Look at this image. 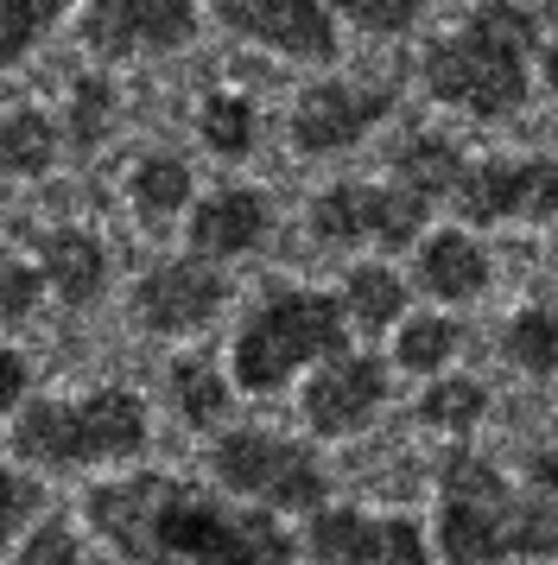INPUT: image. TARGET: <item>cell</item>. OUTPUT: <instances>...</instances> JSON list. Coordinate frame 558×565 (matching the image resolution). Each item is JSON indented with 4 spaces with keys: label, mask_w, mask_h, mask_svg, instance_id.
Segmentation results:
<instances>
[{
    "label": "cell",
    "mask_w": 558,
    "mask_h": 565,
    "mask_svg": "<svg viewBox=\"0 0 558 565\" xmlns=\"http://www.w3.org/2000/svg\"><path fill=\"white\" fill-rule=\"evenodd\" d=\"M89 527L121 553V565H292L299 553L273 514L228 509L159 470L96 483Z\"/></svg>",
    "instance_id": "cell-1"
},
{
    "label": "cell",
    "mask_w": 558,
    "mask_h": 565,
    "mask_svg": "<svg viewBox=\"0 0 558 565\" xmlns=\"http://www.w3.org/2000/svg\"><path fill=\"white\" fill-rule=\"evenodd\" d=\"M539 32V13L527 7H476L470 26L438 39L426 52V83L438 103H457L495 121L527 103V45Z\"/></svg>",
    "instance_id": "cell-2"
},
{
    "label": "cell",
    "mask_w": 558,
    "mask_h": 565,
    "mask_svg": "<svg viewBox=\"0 0 558 565\" xmlns=\"http://www.w3.org/2000/svg\"><path fill=\"white\" fill-rule=\"evenodd\" d=\"M343 306L318 286H286L254 311L235 337V382L248 394H273L299 375L304 362L343 356Z\"/></svg>",
    "instance_id": "cell-3"
},
{
    "label": "cell",
    "mask_w": 558,
    "mask_h": 565,
    "mask_svg": "<svg viewBox=\"0 0 558 565\" xmlns=\"http://www.w3.org/2000/svg\"><path fill=\"white\" fill-rule=\"evenodd\" d=\"M13 445L25 458L57 463V470L108 463L147 445V407L127 387H96L83 401H32L13 419Z\"/></svg>",
    "instance_id": "cell-4"
},
{
    "label": "cell",
    "mask_w": 558,
    "mask_h": 565,
    "mask_svg": "<svg viewBox=\"0 0 558 565\" xmlns=\"http://www.w3.org/2000/svg\"><path fill=\"white\" fill-rule=\"evenodd\" d=\"M210 470L216 483L235 495H260L267 509H318L324 489V463L311 458V445L273 433H223L210 445Z\"/></svg>",
    "instance_id": "cell-5"
},
{
    "label": "cell",
    "mask_w": 558,
    "mask_h": 565,
    "mask_svg": "<svg viewBox=\"0 0 558 565\" xmlns=\"http://www.w3.org/2000/svg\"><path fill=\"white\" fill-rule=\"evenodd\" d=\"M426 198H412L406 184H330L311 204V235L330 248H350V242H387L406 248L412 235L426 230Z\"/></svg>",
    "instance_id": "cell-6"
},
{
    "label": "cell",
    "mask_w": 558,
    "mask_h": 565,
    "mask_svg": "<svg viewBox=\"0 0 558 565\" xmlns=\"http://www.w3.org/2000/svg\"><path fill=\"white\" fill-rule=\"evenodd\" d=\"M304 553L318 565H431V546L412 521H375L355 509H318L304 527Z\"/></svg>",
    "instance_id": "cell-7"
},
{
    "label": "cell",
    "mask_w": 558,
    "mask_h": 565,
    "mask_svg": "<svg viewBox=\"0 0 558 565\" xmlns=\"http://www.w3.org/2000/svg\"><path fill=\"white\" fill-rule=\"evenodd\" d=\"M457 210L470 223L558 216V159H482L457 184Z\"/></svg>",
    "instance_id": "cell-8"
},
{
    "label": "cell",
    "mask_w": 558,
    "mask_h": 565,
    "mask_svg": "<svg viewBox=\"0 0 558 565\" xmlns=\"http://www.w3.org/2000/svg\"><path fill=\"white\" fill-rule=\"evenodd\" d=\"M387 115H394L387 83H311L292 108V140L299 153H343Z\"/></svg>",
    "instance_id": "cell-9"
},
{
    "label": "cell",
    "mask_w": 558,
    "mask_h": 565,
    "mask_svg": "<svg viewBox=\"0 0 558 565\" xmlns=\"http://www.w3.org/2000/svg\"><path fill=\"white\" fill-rule=\"evenodd\" d=\"M223 299H228V280L210 260H165L133 286V318L159 337H184V331H203L223 311Z\"/></svg>",
    "instance_id": "cell-10"
},
{
    "label": "cell",
    "mask_w": 558,
    "mask_h": 565,
    "mask_svg": "<svg viewBox=\"0 0 558 565\" xmlns=\"http://www.w3.org/2000/svg\"><path fill=\"white\" fill-rule=\"evenodd\" d=\"M216 20L242 39H260L267 52L304 57V64L336 57V13L318 0H223Z\"/></svg>",
    "instance_id": "cell-11"
},
{
    "label": "cell",
    "mask_w": 558,
    "mask_h": 565,
    "mask_svg": "<svg viewBox=\"0 0 558 565\" xmlns=\"http://www.w3.org/2000/svg\"><path fill=\"white\" fill-rule=\"evenodd\" d=\"M191 32H197V7H184V0H96V7H83V39L101 57L172 52Z\"/></svg>",
    "instance_id": "cell-12"
},
{
    "label": "cell",
    "mask_w": 558,
    "mask_h": 565,
    "mask_svg": "<svg viewBox=\"0 0 558 565\" xmlns=\"http://www.w3.org/2000/svg\"><path fill=\"white\" fill-rule=\"evenodd\" d=\"M380 401H387V369L375 356H330L304 387V419H311V433L343 438L362 433L380 413Z\"/></svg>",
    "instance_id": "cell-13"
},
{
    "label": "cell",
    "mask_w": 558,
    "mask_h": 565,
    "mask_svg": "<svg viewBox=\"0 0 558 565\" xmlns=\"http://www.w3.org/2000/svg\"><path fill=\"white\" fill-rule=\"evenodd\" d=\"M267 242V198L254 184H223L191 210V248L197 260H235Z\"/></svg>",
    "instance_id": "cell-14"
},
{
    "label": "cell",
    "mask_w": 558,
    "mask_h": 565,
    "mask_svg": "<svg viewBox=\"0 0 558 565\" xmlns=\"http://www.w3.org/2000/svg\"><path fill=\"white\" fill-rule=\"evenodd\" d=\"M39 274L64 306H96V292L108 286V255L89 230H51L39 248Z\"/></svg>",
    "instance_id": "cell-15"
},
{
    "label": "cell",
    "mask_w": 558,
    "mask_h": 565,
    "mask_svg": "<svg viewBox=\"0 0 558 565\" xmlns=\"http://www.w3.org/2000/svg\"><path fill=\"white\" fill-rule=\"evenodd\" d=\"M521 502V495H514ZM507 509H470V502H444L438 509V559L444 565H502L514 546H507Z\"/></svg>",
    "instance_id": "cell-16"
},
{
    "label": "cell",
    "mask_w": 558,
    "mask_h": 565,
    "mask_svg": "<svg viewBox=\"0 0 558 565\" xmlns=\"http://www.w3.org/2000/svg\"><path fill=\"white\" fill-rule=\"evenodd\" d=\"M419 280L438 292V299H476L482 286H489V255H482V242H470L463 230H438L419 242Z\"/></svg>",
    "instance_id": "cell-17"
},
{
    "label": "cell",
    "mask_w": 558,
    "mask_h": 565,
    "mask_svg": "<svg viewBox=\"0 0 558 565\" xmlns=\"http://www.w3.org/2000/svg\"><path fill=\"white\" fill-rule=\"evenodd\" d=\"M463 153H457L451 140H438V134H412L400 153H394V184H406L412 198H457V184H463Z\"/></svg>",
    "instance_id": "cell-18"
},
{
    "label": "cell",
    "mask_w": 558,
    "mask_h": 565,
    "mask_svg": "<svg viewBox=\"0 0 558 565\" xmlns=\"http://www.w3.org/2000/svg\"><path fill=\"white\" fill-rule=\"evenodd\" d=\"M51 159H57V121L39 108H13L0 121V172L39 179V172H51Z\"/></svg>",
    "instance_id": "cell-19"
},
{
    "label": "cell",
    "mask_w": 558,
    "mask_h": 565,
    "mask_svg": "<svg viewBox=\"0 0 558 565\" xmlns=\"http://www.w3.org/2000/svg\"><path fill=\"white\" fill-rule=\"evenodd\" d=\"M343 311H350L362 331H387L406 311V286L394 267H355L350 286H343Z\"/></svg>",
    "instance_id": "cell-20"
},
{
    "label": "cell",
    "mask_w": 558,
    "mask_h": 565,
    "mask_svg": "<svg viewBox=\"0 0 558 565\" xmlns=\"http://www.w3.org/2000/svg\"><path fill=\"white\" fill-rule=\"evenodd\" d=\"M133 204L152 210V216H172V210L191 204V166L172 153H152L133 166Z\"/></svg>",
    "instance_id": "cell-21"
},
{
    "label": "cell",
    "mask_w": 558,
    "mask_h": 565,
    "mask_svg": "<svg viewBox=\"0 0 558 565\" xmlns=\"http://www.w3.org/2000/svg\"><path fill=\"white\" fill-rule=\"evenodd\" d=\"M489 407V394L476 382H463V375H444V382L426 387V401H419V419L438 426V433H470Z\"/></svg>",
    "instance_id": "cell-22"
},
{
    "label": "cell",
    "mask_w": 558,
    "mask_h": 565,
    "mask_svg": "<svg viewBox=\"0 0 558 565\" xmlns=\"http://www.w3.org/2000/svg\"><path fill=\"white\" fill-rule=\"evenodd\" d=\"M197 134L210 140V153L242 159V153H254V108L242 96H210L197 108Z\"/></svg>",
    "instance_id": "cell-23"
},
{
    "label": "cell",
    "mask_w": 558,
    "mask_h": 565,
    "mask_svg": "<svg viewBox=\"0 0 558 565\" xmlns=\"http://www.w3.org/2000/svg\"><path fill=\"white\" fill-rule=\"evenodd\" d=\"M507 362L527 375H552L558 369V311H521L507 324Z\"/></svg>",
    "instance_id": "cell-24"
},
{
    "label": "cell",
    "mask_w": 558,
    "mask_h": 565,
    "mask_svg": "<svg viewBox=\"0 0 558 565\" xmlns=\"http://www.w3.org/2000/svg\"><path fill=\"white\" fill-rule=\"evenodd\" d=\"M172 401L191 426H216L223 407H228V387H223V375L203 369V362H172Z\"/></svg>",
    "instance_id": "cell-25"
},
{
    "label": "cell",
    "mask_w": 558,
    "mask_h": 565,
    "mask_svg": "<svg viewBox=\"0 0 558 565\" xmlns=\"http://www.w3.org/2000/svg\"><path fill=\"white\" fill-rule=\"evenodd\" d=\"M507 546L527 559H558V502L546 495H521L507 514Z\"/></svg>",
    "instance_id": "cell-26"
},
{
    "label": "cell",
    "mask_w": 558,
    "mask_h": 565,
    "mask_svg": "<svg viewBox=\"0 0 558 565\" xmlns=\"http://www.w3.org/2000/svg\"><path fill=\"white\" fill-rule=\"evenodd\" d=\"M451 350H457V324L431 311V318H412V324L400 331V350H394V356H400V369L431 375V369H444V362H451Z\"/></svg>",
    "instance_id": "cell-27"
},
{
    "label": "cell",
    "mask_w": 558,
    "mask_h": 565,
    "mask_svg": "<svg viewBox=\"0 0 558 565\" xmlns=\"http://www.w3.org/2000/svg\"><path fill=\"white\" fill-rule=\"evenodd\" d=\"M57 0H0V64H13L39 45V32L57 20Z\"/></svg>",
    "instance_id": "cell-28"
},
{
    "label": "cell",
    "mask_w": 558,
    "mask_h": 565,
    "mask_svg": "<svg viewBox=\"0 0 558 565\" xmlns=\"http://www.w3.org/2000/svg\"><path fill=\"white\" fill-rule=\"evenodd\" d=\"M108 121H115V89L101 77H83L71 89V140L76 147H101L108 140Z\"/></svg>",
    "instance_id": "cell-29"
},
{
    "label": "cell",
    "mask_w": 558,
    "mask_h": 565,
    "mask_svg": "<svg viewBox=\"0 0 558 565\" xmlns=\"http://www.w3.org/2000/svg\"><path fill=\"white\" fill-rule=\"evenodd\" d=\"M32 514H39V483L0 463V546H7V540H20V527L32 521Z\"/></svg>",
    "instance_id": "cell-30"
},
{
    "label": "cell",
    "mask_w": 558,
    "mask_h": 565,
    "mask_svg": "<svg viewBox=\"0 0 558 565\" xmlns=\"http://www.w3.org/2000/svg\"><path fill=\"white\" fill-rule=\"evenodd\" d=\"M419 13H426L419 0H387V7H380V0H355V7H343V20L362 26V32H406Z\"/></svg>",
    "instance_id": "cell-31"
},
{
    "label": "cell",
    "mask_w": 558,
    "mask_h": 565,
    "mask_svg": "<svg viewBox=\"0 0 558 565\" xmlns=\"http://www.w3.org/2000/svg\"><path fill=\"white\" fill-rule=\"evenodd\" d=\"M20 565H83V559H76L71 527H64V521H45V527L20 546Z\"/></svg>",
    "instance_id": "cell-32"
},
{
    "label": "cell",
    "mask_w": 558,
    "mask_h": 565,
    "mask_svg": "<svg viewBox=\"0 0 558 565\" xmlns=\"http://www.w3.org/2000/svg\"><path fill=\"white\" fill-rule=\"evenodd\" d=\"M32 387V369H25V356H13V350H0V413L20 407V394Z\"/></svg>",
    "instance_id": "cell-33"
},
{
    "label": "cell",
    "mask_w": 558,
    "mask_h": 565,
    "mask_svg": "<svg viewBox=\"0 0 558 565\" xmlns=\"http://www.w3.org/2000/svg\"><path fill=\"white\" fill-rule=\"evenodd\" d=\"M527 477H533V495H546V502H558V445H539L527 458Z\"/></svg>",
    "instance_id": "cell-34"
},
{
    "label": "cell",
    "mask_w": 558,
    "mask_h": 565,
    "mask_svg": "<svg viewBox=\"0 0 558 565\" xmlns=\"http://www.w3.org/2000/svg\"><path fill=\"white\" fill-rule=\"evenodd\" d=\"M546 89L558 96V45H546Z\"/></svg>",
    "instance_id": "cell-35"
},
{
    "label": "cell",
    "mask_w": 558,
    "mask_h": 565,
    "mask_svg": "<svg viewBox=\"0 0 558 565\" xmlns=\"http://www.w3.org/2000/svg\"><path fill=\"white\" fill-rule=\"evenodd\" d=\"M13 267H20V260H13V255H7V242H0V286H7V280H13Z\"/></svg>",
    "instance_id": "cell-36"
}]
</instances>
